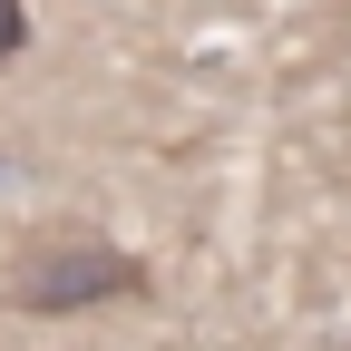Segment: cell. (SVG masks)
Returning a JSON list of instances; mask_svg holds the SVG:
<instances>
[{
    "mask_svg": "<svg viewBox=\"0 0 351 351\" xmlns=\"http://www.w3.org/2000/svg\"><path fill=\"white\" fill-rule=\"evenodd\" d=\"M147 293V263L117 254L108 234H29L0 263V302L10 313H98V302Z\"/></svg>",
    "mask_w": 351,
    "mask_h": 351,
    "instance_id": "cell-1",
    "label": "cell"
},
{
    "mask_svg": "<svg viewBox=\"0 0 351 351\" xmlns=\"http://www.w3.org/2000/svg\"><path fill=\"white\" fill-rule=\"evenodd\" d=\"M29 49V0H0V69Z\"/></svg>",
    "mask_w": 351,
    "mask_h": 351,
    "instance_id": "cell-2",
    "label": "cell"
}]
</instances>
